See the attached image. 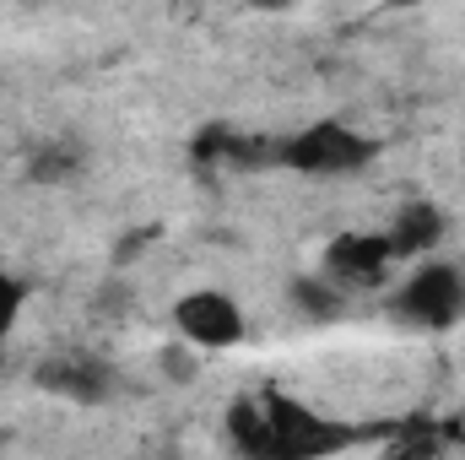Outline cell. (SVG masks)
Listing matches in <instances>:
<instances>
[{"label": "cell", "instance_id": "obj_3", "mask_svg": "<svg viewBox=\"0 0 465 460\" xmlns=\"http://www.w3.org/2000/svg\"><path fill=\"white\" fill-rule=\"evenodd\" d=\"M384 315L401 331H422V336H444L465 320V265L444 255H422L411 260V271L390 287Z\"/></svg>", "mask_w": 465, "mask_h": 460}, {"label": "cell", "instance_id": "obj_8", "mask_svg": "<svg viewBox=\"0 0 465 460\" xmlns=\"http://www.w3.org/2000/svg\"><path fill=\"white\" fill-rule=\"evenodd\" d=\"M390 255H395V265L401 260H422V255H439V244L450 238V212L439 206V201H428V195H417V201H406L395 217H390Z\"/></svg>", "mask_w": 465, "mask_h": 460}, {"label": "cell", "instance_id": "obj_6", "mask_svg": "<svg viewBox=\"0 0 465 460\" xmlns=\"http://www.w3.org/2000/svg\"><path fill=\"white\" fill-rule=\"evenodd\" d=\"M320 271H325L331 282H341L347 293L351 287H373V282H384V276L395 271L390 238H384V233H341V238L325 244Z\"/></svg>", "mask_w": 465, "mask_h": 460}, {"label": "cell", "instance_id": "obj_9", "mask_svg": "<svg viewBox=\"0 0 465 460\" xmlns=\"http://www.w3.org/2000/svg\"><path fill=\"white\" fill-rule=\"evenodd\" d=\"M292 304H298V315H303L309 325H331V320L347 315V287L331 282L325 271H320V276H298V282H292Z\"/></svg>", "mask_w": 465, "mask_h": 460}, {"label": "cell", "instance_id": "obj_4", "mask_svg": "<svg viewBox=\"0 0 465 460\" xmlns=\"http://www.w3.org/2000/svg\"><path fill=\"white\" fill-rule=\"evenodd\" d=\"M168 320H173V336H184L195 352H228V346H238L249 336V315H243V304L228 287H190V293H179Z\"/></svg>", "mask_w": 465, "mask_h": 460}, {"label": "cell", "instance_id": "obj_10", "mask_svg": "<svg viewBox=\"0 0 465 460\" xmlns=\"http://www.w3.org/2000/svg\"><path fill=\"white\" fill-rule=\"evenodd\" d=\"M27 315V282L16 276V271H5L0 265V342L16 331V320Z\"/></svg>", "mask_w": 465, "mask_h": 460}, {"label": "cell", "instance_id": "obj_11", "mask_svg": "<svg viewBox=\"0 0 465 460\" xmlns=\"http://www.w3.org/2000/svg\"><path fill=\"white\" fill-rule=\"evenodd\" d=\"M254 11H287V5H298V0H249Z\"/></svg>", "mask_w": 465, "mask_h": 460}, {"label": "cell", "instance_id": "obj_2", "mask_svg": "<svg viewBox=\"0 0 465 460\" xmlns=\"http://www.w3.org/2000/svg\"><path fill=\"white\" fill-rule=\"evenodd\" d=\"M384 141L341 115L309 119L287 135H276V168L303 174V179H357L379 163Z\"/></svg>", "mask_w": 465, "mask_h": 460}, {"label": "cell", "instance_id": "obj_5", "mask_svg": "<svg viewBox=\"0 0 465 460\" xmlns=\"http://www.w3.org/2000/svg\"><path fill=\"white\" fill-rule=\"evenodd\" d=\"M38 390L60 395V401H76V406H98L114 395V368L93 352H49L38 368H33Z\"/></svg>", "mask_w": 465, "mask_h": 460}, {"label": "cell", "instance_id": "obj_7", "mask_svg": "<svg viewBox=\"0 0 465 460\" xmlns=\"http://www.w3.org/2000/svg\"><path fill=\"white\" fill-rule=\"evenodd\" d=\"M93 168V146L76 135V130H54V135H38L22 157V179L38 185V190H71L82 174Z\"/></svg>", "mask_w": 465, "mask_h": 460}, {"label": "cell", "instance_id": "obj_1", "mask_svg": "<svg viewBox=\"0 0 465 460\" xmlns=\"http://www.w3.org/2000/svg\"><path fill=\"white\" fill-rule=\"evenodd\" d=\"M228 434L243 455H276V460H314V455H336L351 450L357 434L320 417L309 401L265 390V395H243L228 406Z\"/></svg>", "mask_w": 465, "mask_h": 460}]
</instances>
